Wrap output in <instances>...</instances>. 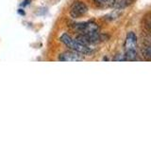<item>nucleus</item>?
Wrapping results in <instances>:
<instances>
[{"mask_svg": "<svg viewBox=\"0 0 151 142\" xmlns=\"http://www.w3.org/2000/svg\"><path fill=\"white\" fill-rule=\"evenodd\" d=\"M60 42L64 44L66 46L70 49L71 50L77 51L82 55H92L93 54L94 50L91 46L83 44L81 41H79L78 38H73L67 33H63L60 38Z\"/></svg>", "mask_w": 151, "mask_h": 142, "instance_id": "1", "label": "nucleus"}, {"mask_svg": "<svg viewBox=\"0 0 151 142\" xmlns=\"http://www.w3.org/2000/svg\"><path fill=\"white\" fill-rule=\"evenodd\" d=\"M126 60L134 61L137 58V36L134 32H129L125 41Z\"/></svg>", "mask_w": 151, "mask_h": 142, "instance_id": "2", "label": "nucleus"}, {"mask_svg": "<svg viewBox=\"0 0 151 142\" xmlns=\"http://www.w3.org/2000/svg\"><path fill=\"white\" fill-rule=\"evenodd\" d=\"M74 30L79 32L80 35H87L96 33L99 30V28L93 22H83V23H76L74 24Z\"/></svg>", "mask_w": 151, "mask_h": 142, "instance_id": "3", "label": "nucleus"}, {"mask_svg": "<svg viewBox=\"0 0 151 142\" xmlns=\"http://www.w3.org/2000/svg\"><path fill=\"white\" fill-rule=\"evenodd\" d=\"M88 12V7L81 1H75L70 7V15L75 19L84 16Z\"/></svg>", "mask_w": 151, "mask_h": 142, "instance_id": "4", "label": "nucleus"}, {"mask_svg": "<svg viewBox=\"0 0 151 142\" xmlns=\"http://www.w3.org/2000/svg\"><path fill=\"white\" fill-rule=\"evenodd\" d=\"M59 60L61 62H79V61H83L84 57L82 56V54L78 53L77 51L68 50L60 54Z\"/></svg>", "mask_w": 151, "mask_h": 142, "instance_id": "5", "label": "nucleus"}, {"mask_svg": "<svg viewBox=\"0 0 151 142\" xmlns=\"http://www.w3.org/2000/svg\"><path fill=\"white\" fill-rule=\"evenodd\" d=\"M93 2L96 3L99 7H112L114 6L116 0H93Z\"/></svg>", "mask_w": 151, "mask_h": 142, "instance_id": "6", "label": "nucleus"}]
</instances>
